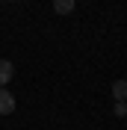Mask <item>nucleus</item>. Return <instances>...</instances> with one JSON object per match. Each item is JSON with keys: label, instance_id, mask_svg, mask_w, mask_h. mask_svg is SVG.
Returning a JSON list of instances; mask_svg holds the SVG:
<instances>
[{"label": "nucleus", "instance_id": "obj_1", "mask_svg": "<svg viewBox=\"0 0 127 130\" xmlns=\"http://www.w3.org/2000/svg\"><path fill=\"white\" fill-rule=\"evenodd\" d=\"M12 112H15V98L9 89L0 86V115H12Z\"/></svg>", "mask_w": 127, "mask_h": 130}, {"label": "nucleus", "instance_id": "obj_3", "mask_svg": "<svg viewBox=\"0 0 127 130\" xmlns=\"http://www.w3.org/2000/svg\"><path fill=\"white\" fill-rule=\"evenodd\" d=\"M77 0H53V12L56 15H71Z\"/></svg>", "mask_w": 127, "mask_h": 130}, {"label": "nucleus", "instance_id": "obj_6", "mask_svg": "<svg viewBox=\"0 0 127 130\" xmlns=\"http://www.w3.org/2000/svg\"><path fill=\"white\" fill-rule=\"evenodd\" d=\"M9 3H18V0H9Z\"/></svg>", "mask_w": 127, "mask_h": 130}, {"label": "nucleus", "instance_id": "obj_2", "mask_svg": "<svg viewBox=\"0 0 127 130\" xmlns=\"http://www.w3.org/2000/svg\"><path fill=\"white\" fill-rule=\"evenodd\" d=\"M15 77V65L9 62V59H0V86L6 89V83Z\"/></svg>", "mask_w": 127, "mask_h": 130}, {"label": "nucleus", "instance_id": "obj_5", "mask_svg": "<svg viewBox=\"0 0 127 130\" xmlns=\"http://www.w3.org/2000/svg\"><path fill=\"white\" fill-rule=\"evenodd\" d=\"M115 115H127V104H124V101L115 104Z\"/></svg>", "mask_w": 127, "mask_h": 130}, {"label": "nucleus", "instance_id": "obj_4", "mask_svg": "<svg viewBox=\"0 0 127 130\" xmlns=\"http://www.w3.org/2000/svg\"><path fill=\"white\" fill-rule=\"evenodd\" d=\"M112 98L127 104V80H115V83H112Z\"/></svg>", "mask_w": 127, "mask_h": 130}]
</instances>
